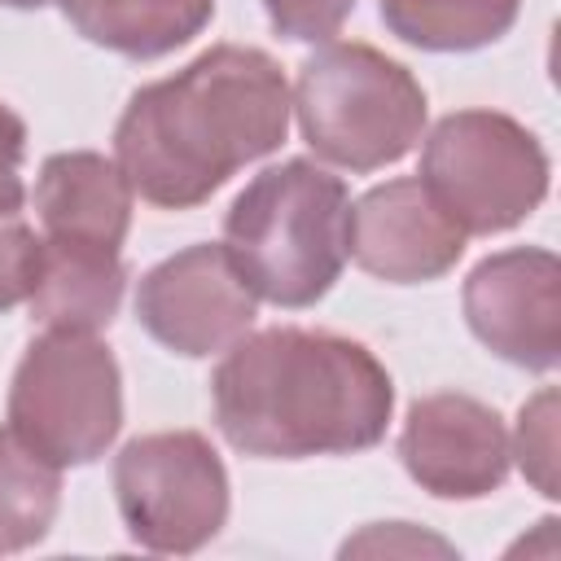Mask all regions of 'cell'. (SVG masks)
Instances as JSON below:
<instances>
[{"mask_svg":"<svg viewBox=\"0 0 561 561\" xmlns=\"http://www.w3.org/2000/svg\"><path fill=\"white\" fill-rule=\"evenodd\" d=\"M259 316V294L245 285L224 245L197 241L153 263L136 285V320L140 329L184 355L206 359L228 351L241 333H250Z\"/></svg>","mask_w":561,"mask_h":561,"instance_id":"ba28073f","label":"cell"},{"mask_svg":"<svg viewBox=\"0 0 561 561\" xmlns=\"http://www.w3.org/2000/svg\"><path fill=\"white\" fill-rule=\"evenodd\" d=\"M66 22L96 48L153 61L184 48L215 18V0H57Z\"/></svg>","mask_w":561,"mask_h":561,"instance_id":"5bb4252c","label":"cell"},{"mask_svg":"<svg viewBox=\"0 0 561 561\" xmlns=\"http://www.w3.org/2000/svg\"><path fill=\"white\" fill-rule=\"evenodd\" d=\"M61 469L35 456L9 425L0 430V557L35 548L57 517Z\"/></svg>","mask_w":561,"mask_h":561,"instance_id":"2e32d148","label":"cell"},{"mask_svg":"<svg viewBox=\"0 0 561 561\" xmlns=\"http://www.w3.org/2000/svg\"><path fill=\"white\" fill-rule=\"evenodd\" d=\"M351 193L311 158L259 171L224 215V250L276 307L320 302L351 259Z\"/></svg>","mask_w":561,"mask_h":561,"instance_id":"3957f363","label":"cell"},{"mask_svg":"<svg viewBox=\"0 0 561 561\" xmlns=\"http://www.w3.org/2000/svg\"><path fill=\"white\" fill-rule=\"evenodd\" d=\"M219 434L259 460L351 456L386 438L394 381L355 337L276 324L241 333L210 377Z\"/></svg>","mask_w":561,"mask_h":561,"instance_id":"7a4b0ae2","label":"cell"},{"mask_svg":"<svg viewBox=\"0 0 561 561\" xmlns=\"http://www.w3.org/2000/svg\"><path fill=\"white\" fill-rule=\"evenodd\" d=\"M35 215L44 237L123 250L131 228V184L105 153L66 149L44 158L35 175Z\"/></svg>","mask_w":561,"mask_h":561,"instance_id":"7c38bea8","label":"cell"},{"mask_svg":"<svg viewBox=\"0 0 561 561\" xmlns=\"http://www.w3.org/2000/svg\"><path fill=\"white\" fill-rule=\"evenodd\" d=\"M9 430L48 465L75 469L110 451L123 430V373L96 333L48 329L9 386Z\"/></svg>","mask_w":561,"mask_h":561,"instance_id":"5b68a950","label":"cell"},{"mask_svg":"<svg viewBox=\"0 0 561 561\" xmlns=\"http://www.w3.org/2000/svg\"><path fill=\"white\" fill-rule=\"evenodd\" d=\"M123 289H127L123 250L44 237L26 307H31V320H39L44 329L96 333V329H110V320L118 316Z\"/></svg>","mask_w":561,"mask_h":561,"instance_id":"4fadbf2b","label":"cell"},{"mask_svg":"<svg viewBox=\"0 0 561 561\" xmlns=\"http://www.w3.org/2000/svg\"><path fill=\"white\" fill-rule=\"evenodd\" d=\"M351 259L390 285L447 276L465 254V232L412 175L373 184L351 206Z\"/></svg>","mask_w":561,"mask_h":561,"instance_id":"8fae6325","label":"cell"},{"mask_svg":"<svg viewBox=\"0 0 561 561\" xmlns=\"http://www.w3.org/2000/svg\"><path fill=\"white\" fill-rule=\"evenodd\" d=\"M408 478L434 500H482L504 486L513 451L500 412L473 394L443 390L408 408L399 430Z\"/></svg>","mask_w":561,"mask_h":561,"instance_id":"30bf717a","label":"cell"},{"mask_svg":"<svg viewBox=\"0 0 561 561\" xmlns=\"http://www.w3.org/2000/svg\"><path fill=\"white\" fill-rule=\"evenodd\" d=\"M394 39L425 53H473L504 39L522 0H377Z\"/></svg>","mask_w":561,"mask_h":561,"instance_id":"9a60e30c","label":"cell"},{"mask_svg":"<svg viewBox=\"0 0 561 561\" xmlns=\"http://www.w3.org/2000/svg\"><path fill=\"white\" fill-rule=\"evenodd\" d=\"M22 158H26V123L0 101V215H22L26 202Z\"/></svg>","mask_w":561,"mask_h":561,"instance_id":"ffe728a7","label":"cell"},{"mask_svg":"<svg viewBox=\"0 0 561 561\" xmlns=\"http://www.w3.org/2000/svg\"><path fill=\"white\" fill-rule=\"evenodd\" d=\"M508 451L517 456L526 482H530L539 495H548V500L561 495V491H557V390H552V386H543L530 403H522V412H517V434H513Z\"/></svg>","mask_w":561,"mask_h":561,"instance_id":"e0dca14e","label":"cell"},{"mask_svg":"<svg viewBox=\"0 0 561 561\" xmlns=\"http://www.w3.org/2000/svg\"><path fill=\"white\" fill-rule=\"evenodd\" d=\"M4 9H44L48 0H0Z\"/></svg>","mask_w":561,"mask_h":561,"instance_id":"44dd1931","label":"cell"},{"mask_svg":"<svg viewBox=\"0 0 561 561\" xmlns=\"http://www.w3.org/2000/svg\"><path fill=\"white\" fill-rule=\"evenodd\" d=\"M114 500L131 543L188 557L228 522V469L197 430L140 434L114 456Z\"/></svg>","mask_w":561,"mask_h":561,"instance_id":"52a82bcc","label":"cell"},{"mask_svg":"<svg viewBox=\"0 0 561 561\" xmlns=\"http://www.w3.org/2000/svg\"><path fill=\"white\" fill-rule=\"evenodd\" d=\"M263 9H267V22L280 39L324 44L355 13V0H263Z\"/></svg>","mask_w":561,"mask_h":561,"instance_id":"ac0fdd59","label":"cell"},{"mask_svg":"<svg viewBox=\"0 0 561 561\" xmlns=\"http://www.w3.org/2000/svg\"><path fill=\"white\" fill-rule=\"evenodd\" d=\"M469 333L513 368L552 373L561 359V263L552 250L486 254L465 280Z\"/></svg>","mask_w":561,"mask_h":561,"instance_id":"9c48e42d","label":"cell"},{"mask_svg":"<svg viewBox=\"0 0 561 561\" xmlns=\"http://www.w3.org/2000/svg\"><path fill=\"white\" fill-rule=\"evenodd\" d=\"M289 110L316 158L355 175L412 153L430 114L416 75L359 39L316 48L298 66Z\"/></svg>","mask_w":561,"mask_h":561,"instance_id":"277c9868","label":"cell"},{"mask_svg":"<svg viewBox=\"0 0 561 561\" xmlns=\"http://www.w3.org/2000/svg\"><path fill=\"white\" fill-rule=\"evenodd\" d=\"M289 114V83L272 53L215 44L131 92L114 123V162L149 206L193 210L245 162L276 153Z\"/></svg>","mask_w":561,"mask_h":561,"instance_id":"6da1fadb","label":"cell"},{"mask_svg":"<svg viewBox=\"0 0 561 561\" xmlns=\"http://www.w3.org/2000/svg\"><path fill=\"white\" fill-rule=\"evenodd\" d=\"M39 267V237L22 224V215H0V311H13L31 298Z\"/></svg>","mask_w":561,"mask_h":561,"instance_id":"d6986e66","label":"cell"},{"mask_svg":"<svg viewBox=\"0 0 561 561\" xmlns=\"http://www.w3.org/2000/svg\"><path fill=\"white\" fill-rule=\"evenodd\" d=\"M552 162L539 136L500 110L443 114L421 149V184L465 237L508 232L548 197Z\"/></svg>","mask_w":561,"mask_h":561,"instance_id":"8992f818","label":"cell"}]
</instances>
